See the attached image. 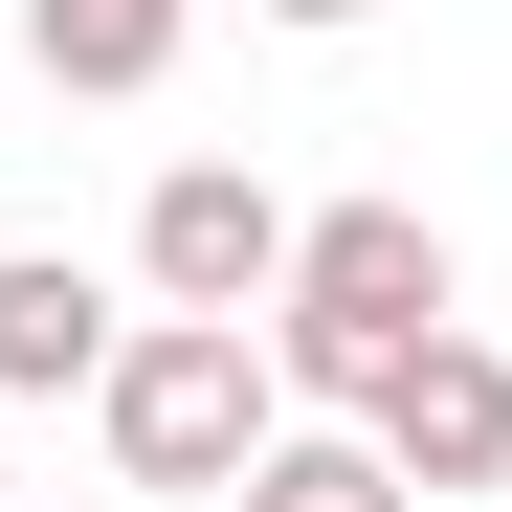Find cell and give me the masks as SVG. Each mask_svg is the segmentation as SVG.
<instances>
[{
  "mask_svg": "<svg viewBox=\"0 0 512 512\" xmlns=\"http://www.w3.org/2000/svg\"><path fill=\"white\" fill-rule=\"evenodd\" d=\"M268 23H379V0H268Z\"/></svg>",
  "mask_w": 512,
  "mask_h": 512,
  "instance_id": "ba28073f",
  "label": "cell"
},
{
  "mask_svg": "<svg viewBox=\"0 0 512 512\" xmlns=\"http://www.w3.org/2000/svg\"><path fill=\"white\" fill-rule=\"evenodd\" d=\"M423 334H446V223L423 201H312L290 223V290H268V379L290 401H379Z\"/></svg>",
  "mask_w": 512,
  "mask_h": 512,
  "instance_id": "6da1fadb",
  "label": "cell"
},
{
  "mask_svg": "<svg viewBox=\"0 0 512 512\" xmlns=\"http://www.w3.org/2000/svg\"><path fill=\"white\" fill-rule=\"evenodd\" d=\"M245 512H423V490L379 468V423H357V446H290V423H268V468H245Z\"/></svg>",
  "mask_w": 512,
  "mask_h": 512,
  "instance_id": "52a82bcc",
  "label": "cell"
},
{
  "mask_svg": "<svg viewBox=\"0 0 512 512\" xmlns=\"http://www.w3.org/2000/svg\"><path fill=\"white\" fill-rule=\"evenodd\" d=\"M179 23H201V0H23V67H45V90H156Z\"/></svg>",
  "mask_w": 512,
  "mask_h": 512,
  "instance_id": "8992f818",
  "label": "cell"
},
{
  "mask_svg": "<svg viewBox=\"0 0 512 512\" xmlns=\"http://www.w3.org/2000/svg\"><path fill=\"white\" fill-rule=\"evenodd\" d=\"M112 379V290L67 245H0V401H90Z\"/></svg>",
  "mask_w": 512,
  "mask_h": 512,
  "instance_id": "5b68a950",
  "label": "cell"
},
{
  "mask_svg": "<svg viewBox=\"0 0 512 512\" xmlns=\"http://www.w3.org/2000/svg\"><path fill=\"white\" fill-rule=\"evenodd\" d=\"M134 268H156V312H268L290 290V201L245 179V156H179V179L134 201Z\"/></svg>",
  "mask_w": 512,
  "mask_h": 512,
  "instance_id": "3957f363",
  "label": "cell"
},
{
  "mask_svg": "<svg viewBox=\"0 0 512 512\" xmlns=\"http://www.w3.org/2000/svg\"><path fill=\"white\" fill-rule=\"evenodd\" d=\"M357 423H379V468H401V490H512V357H490V334H423Z\"/></svg>",
  "mask_w": 512,
  "mask_h": 512,
  "instance_id": "277c9868",
  "label": "cell"
},
{
  "mask_svg": "<svg viewBox=\"0 0 512 512\" xmlns=\"http://www.w3.org/2000/svg\"><path fill=\"white\" fill-rule=\"evenodd\" d=\"M90 423H112L134 490H245V468H268V423H290V379H268V334H245V312H156V334H112Z\"/></svg>",
  "mask_w": 512,
  "mask_h": 512,
  "instance_id": "7a4b0ae2",
  "label": "cell"
}]
</instances>
